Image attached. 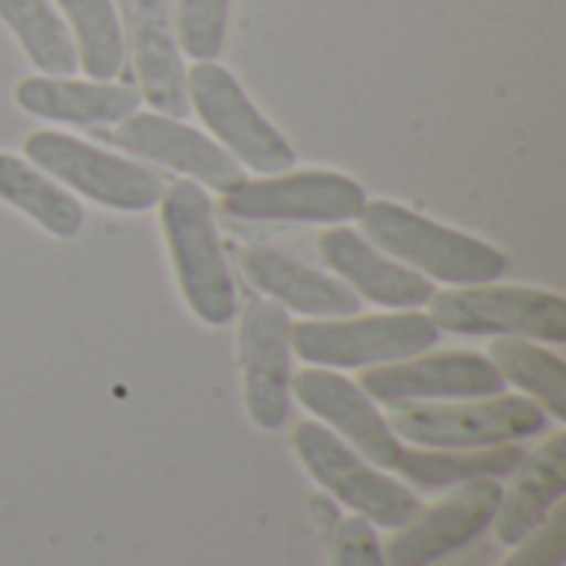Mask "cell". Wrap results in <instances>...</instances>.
Segmentation results:
<instances>
[{
  "label": "cell",
  "instance_id": "d4e9b609",
  "mask_svg": "<svg viewBox=\"0 0 566 566\" xmlns=\"http://www.w3.org/2000/svg\"><path fill=\"white\" fill-rule=\"evenodd\" d=\"M232 0H176L172 27L189 60H216L226 46Z\"/></svg>",
  "mask_w": 566,
  "mask_h": 566
},
{
  "label": "cell",
  "instance_id": "7c38bea8",
  "mask_svg": "<svg viewBox=\"0 0 566 566\" xmlns=\"http://www.w3.org/2000/svg\"><path fill=\"white\" fill-rule=\"evenodd\" d=\"M358 388L375 405H418V401H464L504 391V378L488 355L438 352L415 355L391 365H375L361 375Z\"/></svg>",
  "mask_w": 566,
  "mask_h": 566
},
{
  "label": "cell",
  "instance_id": "4316f807",
  "mask_svg": "<svg viewBox=\"0 0 566 566\" xmlns=\"http://www.w3.org/2000/svg\"><path fill=\"white\" fill-rule=\"evenodd\" d=\"M332 566H388L381 554V537L378 527H371L365 517H348L332 547Z\"/></svg>",
  "mask_w": 566,
  "mask_h": 566
},
{
  "label": "cell",
  "instance_id": "7a4b0ae2",
  "mask_svg": "<svg viewBox=\"0 0 566 566\" xmlns=\"http://www.w3.org/2000/svg\"><path fill=\"white\" fill-rule=\"evenodd\" d=\"M358 222L361 235L375 249L421 272L424 279L448 285H488L507 272V255L491 242L461 229H448L401 202H365Z\"/></svg>",
  "mask_w": 566,
  "mask_h": 566
},
{
  "label": "cell",
  "instance_id": "5bb4252c",
  "mask_svg": "<svg viewBox=\"0 0 566 566\" xmlns=\"http://www.w3.org/2000/svg\"><path fill=\"white\" fill-rule=\"evenodd\" d=\"M116 146L156 163V166H169L176 172H182L186 179L209 186V189H232L245 179L242 166L206 133L186 126L182 119L163 116V113H133L126 116L116 133H113Z\"/></svg>",
  "mask_w": 566,
  "mask_h": 566
},
{
  "label": "cell",
  "instance_id": "9a60e30c",
  "mask_svg": "<svg viewBox=\"0 0 566 566\" xmlns=\"http://www.w3.org/2000/svg\"><path fill=\"white\" fill-rule=\"evenodd\" d=\"M315 245L322 262L335 272V279H342L361 302H375L391 312H411L428 305L438 292L431 279L385 255L348 226H328L315 239Z\"/></svg>",
  "mask_w": 566,
  "mask_h": 566
},
{
  "label": "cell",
  "instance_id": "7402d4cb",
  "mask_svg": "<svg viewBox=\"0 0 566 566\" xmlns=\"http://www.w3.org/2000/svg\"><path fill=\"white\" fill-rule=\"evenodd\" d=\"M491 365L504 378V385H514L524 391L534 405L547 411V418L566 421V365L557 352L541 348V342L531 338H494Z\"/></svg>",
  "mask_w": 566,
  "mask_h": 566
},
{
  "label": "cell",
  "instance_id": "e0dca14e",
  "mask_svg": "<svg viewBox=\"0 0 566 566\" xmlns=\"http://www.w3.org/2000/svg\"><path fill=\"white\" fill-rule=\"evenodd\" d=\"M242 272L265 298L308 318H345L358 315L361 305V298L342 279L302 265L272 245H249L242 252Z\"/></svg>",
  "mask_w": 566,
  "mask_h": 566
},
{
  "label": "cell",
  "instance_id": "5b68a950",
  "mask_svg": "<svg viewBox=\"0 0 566 566\" xmlns=\"http://www.w3.org/2000/svg\"><path fill=\"white\" fill-rule=\"evenodd\" d=\"M292 448H295L302 468L338 504H345L355 517H365L371 527L398 531L408 521H415L418 511L424 507L405 481L388 478L381 468L365 461L355 448H348L322 421L295 424Z\"/></svg>",
  "mask_w": 566,
  "mask_h": 566
},
{
  "label": "cell",
  "instance_id": "9c48e42d",
  "mask_svg": "<svg viewBox=\"0 0 566 566\" xmlns=\"http://www.w3.org/2000/svg\"><path fill=\"white\" fill-rule=\"evenodd\" d=\"M368 196L361 182L342 172L305 169V172H275L262 179H242L226 189L222 212L239 222H315L342 226L358 219Z\"/></svg>",
  "mask_w": 566,
  "mask_h": 566
},
{
  "label": "cell",
  "instance_id": "44dd1931",
  "mask_svg": "<svg viewBox=\"0 0 566 566\" xmlns=\"http://www.w3.org/2000/svg\"><path fill=\"white\" fill-rule=\"evenodd\" d=\"M0 202L20 209L53 239H76L83 232V206L33 163L0 153Z\"/></svg>",
  "mask_w": 566,
  "mask_h": 566
},
{
  "label": "cell",
  "instance_id": "8992f818",
  "mask_svg": "<svg viewBox=\"0 0 566 566\" xmlns=\"http://www.w3.org/2000/svg\"><path fill=\"white\" fill-rule=\"evenodd\" d=\"M441 342L434 322L421 312L312 318L292 325V355L315 368H375L431 352Z\"/></svg>",
  "mask_w": 566,
  "mask_h": 566
},
{
  "label": "cell",
  "instance_id": "ba28073f",
  "mask_svg": "<svg viewBox=\"0 0 566 566\" xmlns=\"http://www.w3.org/2000/svg\"><path fill=\"white\" fill-rule=\"evenodd\" d=\"M186 96L206 129L235 163L262 176L289 172L295 166V149L289 139L259 113V106L222 63L196 60L186 73Z\"/></svg>",
  "mask_w": 566,
  "mask_h": 566
},
{
  "label": "cell",
  "instance_id": "4fadbf2b",
  "mask_svg": "<svg viewBox=\"0 0 566 566\" xmlns=\"http://www.w3.org/2000/svg\"><path fill=\"white\" fill-rule=\"evenodd\" d=\"M292 398L312 411L328 431L381 471H398L405 441L391 431L381 408L345 375L332 368H305L292 375Z\"/></svg>",
  "mask_w": 566,
  "mask_h": 566
},
{
  "label": "cell",
  "instance_id": "603a6c76",
  "mask_svg": "<svg viewBox=\"0 0 566 566\" xmlns=\"http://www.w3.org/2000/svg\"><path fill=\"white\" fill-rule=\"evenodd\" d=\"M0 20L43 76H70L80 66L73 36L50 0H0Z\"/></svg>",
  "mask_w": 566,
  "mask_h": 566
},
{
  "label": "cell",
  "instance_id": "484cf974",
  "mask_svg": "<svg viewBox=\"0 0 566 566\" xmlns=\"http://www.w3.org/2000/svg\"><path fill=\"white\" fill-rule=\"evenodd\" d=\"M566 564V507L564 501L551 511V517L531 531L521 544H514L511 557L501 566H564Z\"/></svg>",
  "mask_w": 566,
  "mask_h": 566
},
{
  "label": "cell",
  "instance_id": "277c9868",
  "mask_svg": "<svg viewBox=\"0 0 566 566\" xmlns=\"http://www.w3.org/2000/svg\"><path fill=\"white\" fill-rule=\"evenodd\" d=\"M428 318L438 332L468 338H531L566 342V302L560 292L531 285H454L434 292Z\"/></svg>",
  "mask_w": 566,
  "mask_h": 566
},
{
  "label": "cell",
  "instance_id": "ffe728a7",
  "mask_svg": "<svg viewBox=\"0 0 566 566\" xmlns=\"http://www.w3.org/2000/svg\"><path fill=\"white\" fill-rule=\"evenodd\" d=\"M524 448L514 444H494V448H461V451H448V448H405L401 461H398V478L418 491H451L458 484L468 481H481V478H511L517 471V464L524 461Z\"/></svg>",
  "mask_w": 566,
  "mask_h": 566
},
{
  "label": "cell",
  "instance_id": "2e32d148",
  "mask_svg": "<svg viewBox=\"0 0 566 566\" xmlns=\"http://www.w3.org/2000/svg\"><path fill=\"white\" fill-rule=\"evenodd\" d=\"M126 17L133 66L143 86V99L172 119H182L189 113L186 96V66L182 50L172 27V0H119Z\"/></svg>",
  "mask_w": 566,
  "mask_h": 566
},
{
  "label": "cell",
  "instance_id": "6da1fadb",
  "mask_svg": "<svg viewBox=\"0 0 566 566\" xmlns=\"http://www.w3.org/2000/svg\"><path fill=\"white\" fill-rule=\"evenodd\" d=\"M159 226L189 312L206 325L232 322L239 312V292L209 192L192 179L169 182L159 199Z\"/></svg>",
  "mask_w": 566,
  "mask_h": 566
},
{
  "label": "cell",
  "instance_id": "8fae6325",
  "mask_svg": "<svg viewBox=\"0 0 566 566\" xmlns=\"http://www.w3.org/2000/svg\"><path fill=\"white\" fill-rule=\"evenodd\" d=\"M245 411L262 431H279L292 411V318L272 298L245 308L239 325Z\"/></svg>",
  "mask_w": 566,
  "mask_h": 566
},
{
  "label": "cell",
  "instance_id": "cb8c5ba5",
  "mask_svg": "<svg viewBox=\"0 0 566 566\" xmlns=\"http://www.w3.org/2000/svg\"><path fill=\"white\" fill-rule=\"evenodd\" d=\"M76 36V63L90 80H113L126 60V36L113 0H56Z\"/></svg>",
  "mask_w": 566,
  "mask_h": 566
},
{
  "label": "cell",
  "instance_id": "ac0fdd59",
  "mask_svg": "<svg viewBox=\"0 0 566 566\" xmlns=\"http://www.w3.org/2000/svg\"><path fill=\"white\" fill-rule=\"evenodd\" d=\"M511 478L491 524L494 537L507 547L537 531L566 497V431H554L537 451L524 454Z\"/></svg>",
  "mask_w": 566,
  "mask_h": 566
},
{
  "label": "cell",
  "instance_id": "d6986e66",
  "mask_svg": "<svg viewBox=\"0 0 566 566\" xmlns=\"http://www.w3.org/2000/svg\"><path fill=\"white\" fill-rule=\"evenodd\" d=\"M13 99L23 113L73 126L123 123L143 103L139 90L109 80H70V76H27L17 83Z\"/></svg>",
  "mask_w": 566,
  "mask_h": 566
},
{
  "label": "cell",
  "instance_id": "30bf717a",
  "mask_svg": "<svg viewBox=\"0 0 566 566\" xmlns=\"http://www.w3.org/2000/svg\"><path fill=\"white\" fill-rule=\"evenodd\" d=\"M504 484L494 478L468 481L451 488L438 504L421 507L415 521L398 527L385 544L388 566H434L451 554L474 544L484 531H491Z\"/></svg>",
  "mask_w": 566,
  "mask_h": 566
},
{
  "label": "cell",
  "instance_id": "52a82bcc",
  "mask_svg": "<svg viewBox=\"0 0 566 566\" xmlns=\"http://www.w3.org/2000/svg\"><path fill=\"white\" fill-rule=\"evenodd\" d=\"M23 156L63 189L116 212H146L163 199V176L143 163L106 153L60 129H36L23 139Z\"/></svg>",
  "mask_w": 566,
  "mask_h": 566
},
{
  "label": "cell",
  "instance_id": "3957f363",
  "mask_svg": "<svg viewBox=\"0 0 566 566\" xmlns=\"http://www.w3.org/2000/svg\"><path fill=\"white\" fill-rule=\"evenodd\" d=\"M391 431L415 448H494L514 444L547 431L551 418L541 405L521 395H491V398H464V401H418L395 405L385 415Z\"/></svg>",
  "mask_w": 566,
  "mask_h": 566
}]
</instances>
